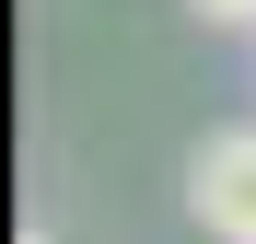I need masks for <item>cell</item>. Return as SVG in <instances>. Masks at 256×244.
<instances>
[{"label": "cell", "mask_w": 256, "mask_h": 244, "mask_svg": "<svg viewBox=\"0 0 256 244\" xmlns=\"http://www.w3.org/2000/svg\"><path fill=\"white\" fill-rule=\"evenodd\" d=\"M24 244H47V233H24Z\"/></svg>", "instance_id": "3"}, {"label": "cell", "mask_w": 256, "mask_h": 244, "mask_svg": "<svg viewBox=\"0 0 256 244\" xmlns=\"http://www.w3.org/2000/svg\"><path fill=\"white\" fill-rule=\"evenodd\" d=\"M186 210L222 233V244H256V128L198 140V163H186Z\"/></svg>", "instance_id": "1"}, {"label": "cell", "mask_w": 256, "mask_h": 244, "mask_svg": "<svg viewBox=\"0 0 256 244\" xmlns=\"http://www.w3.org/2000/svg\"><path fill=\"white\" fill-rule=\"evenodd\" d=\"M198 12H210V23H256V0H198Z\"/></svg>", "instance_id": "2"}]
</instances>
